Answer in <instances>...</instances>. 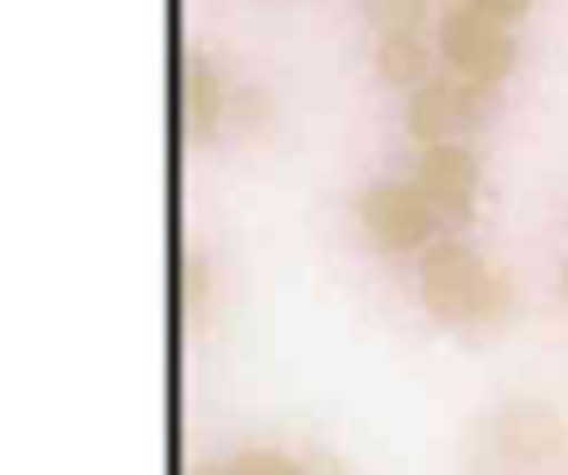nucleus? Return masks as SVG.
Masks as SVG:
<instances>
[]
</instances>
